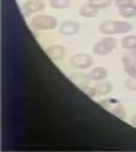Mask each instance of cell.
Instances as JSON below:
<instances>
[{
  "label": "cell",
  "mask_w": 136,
  "mask_h": 152,
  "mask_svg": "<svg viewBox=\"0 0 136 152\" xmlns=\"http://www.w3.org/2000/svg\"><path fill=\"white\" fill-rule=\"evenodd\" d=\"M131 28L132 25L125 20H105L99 25V31L106 36H112L116 33H126Z\"/></svg>",
  "instance_id": "cell-1"
},
{
  "label": "cell",
  "mask_w": 136,
  "mask_h": 152,
  "mask_svg": "<svg viewBox=\"0 0 136 152\" xmlns=\"http://www.w3.org/2000/svg\"><path fill=\"white\" fill-rule=\"evenodd\" d=\"M30 26L36 31H49L57 26V19L49 14H39L31 19Z\"/></svg>",
  "instance_id": "cell-2"
},
{
  "label": "cell",
  "mask_w": 136,
  "mask_h": 152,
  "mask_svg": "<svg viewBox=\"0 0 136 152\" xmlns=\"http://www.w3.org/2000/svg\"><path fill=\"white\" fill-rule=\"evenodd\" d=\"M116 46H117V40L112 36H106L93 45V52L99 56H105L111 53L116 49Z\"/></svg>",
  "instance_id": "cell-3"
},
{
  "label": "cell",
  "mask_w": 136,
  "mask_h": 152,
  "mask_svg": "<svg viewBox=\"0 0 136 152\" xmlns=\"http://www.w3.org/2000/svg\"><path fill=\"white\" fill-rule=\"evenodd\" d=\"M93 58L88 53H76L70 58V65L79 70H85L92 66Z\"/></svg>",
  "instance_id": "cell-4"
},
{
  "label": "cell",
  "mask_w": 136,
  "mask_h": 152,
  "mask_svg": "<svg viewBox=\"0 0 136 152\" xmlns=\"http://www.w3.org/2000/svg\"><path fill=\"white\" fill-rule=\"evenodd\" d=\"M80 25L75 20H66L60 26V33L63 36H73L79 32Z\"/></svg>",
  "instance_id": "cell-5"
},
{
  "label": "cell",
  "mask_w": 136,
  "mask_h": 152,
  "mask_svg": "<svg viewBox=\"0 0 136 152\" xmlns=\"http://www.w3.org/2000/svg\"><path fill=\"white\" fill-rule=\"evenodd\" d=\"M44 8H45V4L43 0H29L24 5V10L27 15L42 12Z\"/></svg>",
  "instance_id": "cell-6"
},
{
  "label": "cell",
  "mask_w": 136,
  "mask_h": 152,
  "mask_svg": "<svg viewBox=\"0 0 136 152\" xmlns=\"http://www.w3.org/2000/svg\"><path fill=\"white\" fill-rule=\"evenodd\" d=\"M45 52L54 61H61L66 56V49L62 45H57V44L48 46L47 50H45Z\"/></svg>",
  "instance_id": "cell-7"
},
{
  "label": "cell",
  "mask_w": 136,
  "mask_h": 152,
  "mask_svg": "<svg viewBox=\"0 0 136 152\" xmlns=\"http://www.w3.org/2000/svg\"><path fill=\"white\" fill-rule=\"evenodd\" d=\"M70 80L76 86H79L81 88H84L86 86H89L91 84V81H92L91 77H89V75L84 74V72H74V74H72L70 75Z\"/></svg>",
  "instance_id": "cell-8"
},
{
  "label": "cell",
  "mask_w": 136,
  "mask_h": 152,
  "mask_svg": "<svg viewBox=\"0 0 136 152\" xmlns=\"http://www.w3.org/2000/svg\"><path fill=\"white\" fill-rule=\"evenodd\" d=\"M98 8H95L93 5H91L89 2H86L85 5H82L79 10V14L81 17H85V18H93L98 14Z\"/></svg>",
  "instance_id": "cell-9"
},
{
  "label": "cell",
  "mask_w": 136,
  "mask_h": 152,
  "mask_svg": "<svg viewBox=\"0 0 136 152\" xmlns=\"http://www.w3.org/2000/svg\"><path fill=\"white\" fill-rule=\"evenodd\" d=\"M88 75H89V77H91L92 81L99 82V81L104 80V78L107 76V70H106L105 68H103V66H97V68H93V69L89 71Z\"/></svg>",
  "instance_id": "cell-10"
},
{
  "label": "cell",
  "mask_w": 136,
  "mask_h": 152,
  "mask_svg": "<svg viewBox=\"0 0 136 152\" xmlns=\"http://www.w3.org/2000/svg\"><path fill=\"white\" fill-rule=\"evenodd\" d=\"M122 63L123 65H134L136 66V49L135 50H129L122 56Z\"/></svg>",
  "instance_id": "cell-11"
},
{
  "label": "cell",
  "mask_w": 136,
  "mask_h": 152,
  "mask_svg": "<svg viewBox=\"0 0 136 152\" xmlns=\"http://www.w3.org/2000/svg\"><path fill=\"white\" fill-rule=\"evenodd\" d=\"M94 87L97 89V94L98 95H107L113 89L112 83H110V82H98Z\"/></svg>",
  "instance_id": "cell-12"
},
{
  "label": "cell",
  "mask_w": 136,
  "mask_h": 152,
  "mask_svg": "<svg viewBox=\"0 0 136 152\" xmlns=\"http://www.w3.org/2000/svg\"><path fill=\"white\" fill-rule=\"evenodd\" d=\"M118 13L123 18H131L136 15V5H129V6H123L118 8Z\"/></svg>",
  "instance_id": "cell-13"
},
{
  "label": "cell",
  "mask_w": 136,
  "mask_h": 152,
  "mask_svg": "<svg viewBox=\"0 0 136 152\" xmlns=\"http://www.w3.org/2000/svg\"><path fill=\"white\" fill-rule=\"evenodd\" d=\"M122 48L125 50L136 49V36H125L122 39Z\"/></svg>",
  "instance_id": "cell-14"
},
{
  "label": "cell",
  "mask_w": 136,
  "mask_h": 152,
  "mask_svg": "<svg viewBox=\"0 0 136 152\" xmlns=\"http://www.w3.org/2000/svg\"><path fill=\"white\" fill-rule=\"evenodd\" d=\"M49 4L52 8L63 10V8H67L69 6L70 0H49Z\"/></svg>",
  "instance_id": "cell-15"
},
{
  "label": "cell",
  "mask_w": 136,
  "mask_h": 152,
  "mask_svg": "<svg viewBox=\"0 0 136 152\" xmlns=\"http://www.w3.org/2000/svg\"><path fill=\"white\" fill-rule=\"evenodd\" d=\"M87 2H89L98 10H104L111 5V0H88Z\"/></svg>",
  "instance_id": "cell-16"
},
{
  "label": "cell",
  "mask_w": 136,
  "mask_h": 152,
  "mask_svg": "<svg viewBox=\"0 0 136 152\" xmlns=\"http://www.w3.org/2000/svg\"><path fill=\"white\" fill-rule=\"evenodd\" d=\"M111 113H113L115 115H117V116H119V118H122V119H125V110H124V107H123L120 103H118V102L116 103L115 107H112Z\"/></svg>",
  "instance_id": "cell-17"
},
{
  "label": "cell",
  "mask_w": 136,
  "mask_h": 152,
  "mask_svg": "<svg viewBox=\"0 0 136 152\" xmlns=\"http://www.w3.org/2000/svg\"><path fill=\"white\" fill-rule=\"evenodd\" d=\"M125 88L131 91H136V76H129L125 81Z\"/></svg>",
  "instance_id": "cell-18"
},
{
  "label": "cell",
  "mask_w": 136,
  "mask_h": 152,
  "mask_svg": "<svg viewBox=\"0 0 136 152\" xmlns=\"http://www.w3.org/2000/svg\"><path fill=\"white\" fill-rule=\"evenodd\" d=\"M117 101L116 100H113V99H104V100H100L99 101V104L103 107V108H105V109H107V110H111L112 109V103H116Z\"/></svg>",
  "instance_id": "cell-19"
},
{
  "label": "cell",
  "mask_w": 136,
  "mask_h": 152,
  "mask_svg": "<svg viewBox=\"0 0 136 152\" xmlns=\"http://www.w3.org/2000/svg\"><path fill=\"white\" fill-rule=\"evenodd\" d=\"M82 91H85L86 95H88L89 97H94L95 95H98L95 87H92V86H86V87H84V88H82Z\"/></svg>",
  "instance_id": "cell-20"
},
{
  "label": "cell",
  "mask_w": 136,
  "mask_h": 152,
  "mask_svg": "<svg viewBox=\"0 0 136 152\" xmlns=\"http://www.w3.org/2000/svg\"><path fill=\"white\" fill-rule=\"evenodd\" d=\"M135 0H115V5L119 8L123 6H129V5H134Z\"/></svg>",
  "instance_id": "cell-21"
},
{
  "label": "cell",
  "mask_w": 136,
  "mask_h": 152,
  "mask_svg": "<svg viewBox=\"0 0 136 152\" xmlns=\"http://www.w3.org/2000/svg\"><path fill=\"white\" fill-rule=\"evenodd\" d=\"M124 71L129 76H136V66H134V65H125L124 66Z\"/></svg>",
  "instance_id": "cell-22"
},
{
  "label": "cell",
  "mask_w": 136,
  "mask_h": 152,
  "mask_svg": "<svg viewBox=\"0 0 136 152\" xmlns=\"http://www.w3.org/2000/svg\"><path fill=\"white\" fill-rule=\"evenodd\" d=\"M130 122H131V125H132V126H135V127H136V114H135V115L131 118Z\"/></svg>",
  "instance_id": "cell-23"
}]
</instances>
